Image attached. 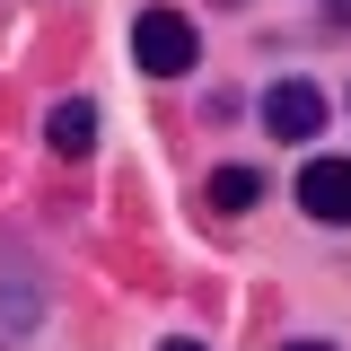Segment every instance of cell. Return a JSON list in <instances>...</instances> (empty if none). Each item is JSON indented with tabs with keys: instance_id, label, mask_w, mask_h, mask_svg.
Masks as SVG:
<instances>
[{
	"instance_id": "cell-8",
	"label": "cell",
	"mask_w": 351,
	"mask_h": 351,
	"mask_svg": "<svg viewBox=\"0 0 351 351\" xmlns=\"http://www.w3.org/2000/svg\"><path fill=\"white\" fill-rule=\"evenodd\" d=\"M158 351H202V343H158Z\"/></svg>"
},
{
	"instance_id": "cell-7",
	"label": "cell",
	"mask_w": 351,
	"mask_h": 351,
	"mask_svg": "<svg viewBox=\"0 0 351 351\" xmlns=\"http://www.w3.org/2000/svg\"><path fill=\"white\" fill-rule=\"evenodd\" d=\"M281 351H334V343H281Z\"/></svg>"
},
{
	"instance_id": "cell-1",
	"label": "cell",
	"mask_w": 351,
	"mask_h": 351,
	"mask_svg": "<svg viewBox=\"0 0 351 351\" xmlns=\"http://www.w3.org/2000/svg\"><path fill=\"white\" fill-rule=\"evenodd\" d=\"M132 62H141L149 80H176V71H193V62H202V36H193V18H184V9H141V18H132Z\"/></svg>"
},
{
	"instance_id": "cell-2",
	"label": "cell",
	"mask_w": 351,
	"mask_h": 351,
	"mask_svg": "<svg viewBox=\"0 0 351 351\" xmlns=\"http://www.w3.org/2000/svg\"><path fill=\"white\" fill-rule=\"evenodd\" d=\"M36 325H44V272H36V255L0 246V351H18Z\"/></svg>"
},
{
	"instance_id": "cell-3",
	"label": "cell",
	"mask_w": 351,
	"mask_h": 351,
	"mask_svg": "<svg viewBox=\"0 0 351 351\" xmlns=\"http://www.w3.org/2000/svg\"><path fill=\"white\" fill-rule=\"evenodd\" d=\"M263 132L272 141H316L325 132V88L316 80H272L263 88Z\"/></svg>"
},
{
	"instance_id": "cell-5",
	"label": "cell",
	"mask_w": 351,
	"mask_h": 351,
	"mask_svg": "<svg viewBox=\"0 0 351 351\" xmlns=\"http://www.w3.org/2000/svg\"><path fill=\"white\" fill-rule=\"evenodd\" d=\"M44 141H53L62 158H88V149H97V106H88V97H62L53 123H44Z\"/></svg>"
},
{
	"instance_id": "cell-4",
	"label": "cell",
	"mask_w": 351,
	"mask_h": 351,
	"mask_svg": "<svg viewBox=\"0 0 351 351\" xmlns=\"http://www.w3.org/2000/svg\"><path fill=\"white\" fill-rule=\"evenodd\" d=\"M299 211L325 228H351V158H307L299 167Z\"/></svg>"
},
{
	"instance_id": "cell-6",
	"label": "cell",
	"mask_w": 351,
	"mask_h": 351,
	"mask_svg": "<svg viewBox=\"0 0 351 351\" xmlns=\"http://www.w3.org/2000/svg\"><path fill=\"white\" fill-rule=\"evenodd\" d=\"M255 202H263V176H255V167H219V176H211V211L237 219V211H255Z\"/></svg>"
}]
</instances>
